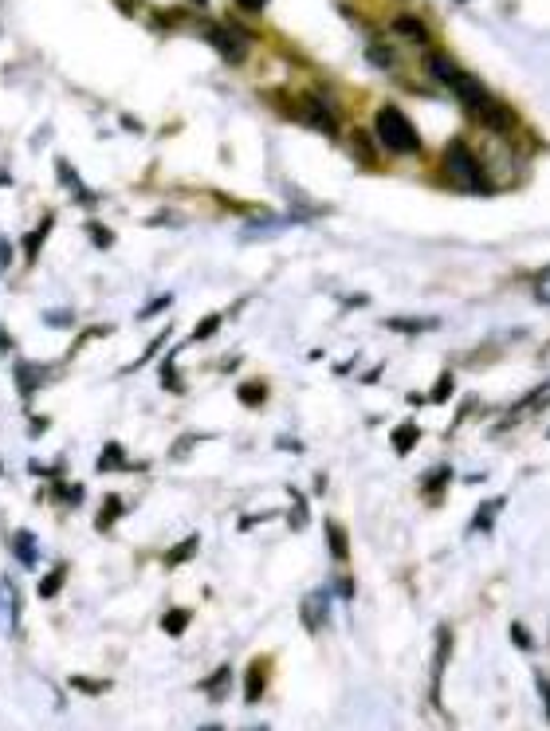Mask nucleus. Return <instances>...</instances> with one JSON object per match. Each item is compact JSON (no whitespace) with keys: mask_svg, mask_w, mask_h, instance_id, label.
<instances>
[{"mask_svg":"<svg viewBox=\"0 0 550 731\" xmlns=\"http://www.w3.org/2000/svg\"><path fill=\"white\" fill-rule=\"evenodd\" d=\"M386 327L401 331V334H417V331H432V327H437V319H389Z\"/></svg>","mask_w":550,"mask_h":731,"instance_id":"obj_9","label":"nucleus"},{"mask_svg":"<svg viewBox=\"0 0 550 731\" xmlns=\"http://www.w3.org/2000/svg\"><path fill=\"white\" fill-rule=\"evenodd\" d=\"M216 327H221V315H209V319H204V323H196L193 339H209V334H216Z\"/></svg>","mask_w":550,"mask_h":731,"instance_id":"obj_21","label":"nucleus"},{"mask_svg":"<svg viewBox=\"0 0 550 731\" xmlns=\"http://www.w3.org/2000/svg\"><path fill=\"white\" fill-rule=\"evenodd\" d=\"M185 626H189V614H185V609H173V614H165L162 618V629H165V634H185Z\"/></svg>","mask_w":550,"mask_h":731,"instance_id":"obj_12","label":"nucleus"},{"mask_svg":"<svg viewBox=\"0 0 550 731\" xmlns=\"http://www.w3.org/2000/svg\"><path fill=\"white\" fill-rule=\"evenodd\" d=\"M397 32H409V36L425 39V28H421V24H417V20H397Z\"/></svg>","mask_w":550,"mask_h":731,"instance_id":"obj_23","label":"nucleus"},{"mask_svg":"<svg viewBox=\"0 0 550 731\" xmlns=\"http://www.w3.org/2000/svg\"><path fill=\"white\" fill-rule=\"evenodd\" d=\"M204 32H209V39L216 44V52H221L224 59H232V63H240L244 59V44L232 32H224V28H204Z\"/></svg>","mask_w":550,"mask_h":731,"instance_id":"obj_6","label":"nucleus"},{"mask_svg":"<svg viewBox=\"0 0 550 731\" xmlns=\"http://www.w3.org/2000/svg\"><path fill=\"white\" fill-rule=\"evenodd\" d=\"M268 0H240V8H248V13H255V8H263Z\"/></svg>","mask_w":550,"mask_h":731,"instance_id":"obj_30","label":"nucleus"},{"mask_svg":"<svg viewBox=\"0 0 550 731\" xmlns=\"http://www.w3.org/2000/svg\"><path fill=\"white\" fill-rule=\"evenodd\" d=\"M511 637H515V645H519V649H530V634H527L523 626H511Z\"/></svg>","mask_w":550,"mask_h":731,"instance_id":"obj_26","label":"nucleus"},{"mask_svg":"<svg viewBox=\"0 0 550 731\" xmlns=\"http://www.w3.org/2000/svg\"><path fill=\"white\" fill-rule=\"evenodd\" d=\"M263 398H268V390H263V385H255V382H248V385L240 390V401H244V405H260Z\"/></svg>","mask_w":550,"mask_h":731,"instance_id":"obj_16","label":"nucleus"},{"mask_svg":"<svg viewBox=\"0 0 550 731\" xmlns=\"http://www.w3.org/2000/svg\"><path fill=\"white\" fill-rule=\"evenodd\" d=\"M12 547H16V559L24 562V567H36V539H32V531H16L12 535Z\"/></svg>","mask_w":550,"mask_h":731,"instance_id":"obj_8","label":"nucleus"},{"mask_svg":"<svg viewBox=\"0 0 550 731\" xmlns=\"http://www.w3.org/2000/svg\"><path fill=\"white\" fill-rule=\"evenodd\" d=\"M373 130H378L381 146L393 154H417L421 150V134L417 126L409 122V114L401 106H381L378 118H373Z\"/></svg>","mask_w":550,"mask_h":731,"instance_id":"obj_1","label":"nucleus"},{"mask_svg":"<svg viewBox=\"0 0 550 731\" xmlns=\"http://www.w3.org/2000/svg\"><path fill=\"white\" fill-rule=\"evenodd\" d=\"M546 291H550L546 275H538V280H535V299H538V303H546Z\"/></svg>","mask_w":550,"mask_h":731,"instance_id":"obj_27","label":"nucleus"},{"mask_svg":"<svg viewBox=\"0 0 550 731\" xmlns=\"http://www.w3.org/2000/svg\"><path fill=\"white\" fill-rule=\"evenodd\" d=\"M122 449H118V444H106V449H103V457H98V468H122Z\"/></svg>","mask_w":550,"mask_h":731,"instance_id":"obj_15","label":"nucleus"},{"mask_svg":"<svg viewBox=\"0 0 550 731\" xmlns=\"http://www.w3.org/2000/svg\"><path fill=\"white\" fill-rule=\"evenodd\" d=\"M47 229H52V216H47V221H44V224H39V229H36L32 236H28V244H24V252H28V260H36V252H39V244H44V240H47Z\"/></svg>","mask_w":550,"mask_h":731,"instance_id":"obj_14","label":"nucleus"},{"mask_svg":"<svg viewBox=\"0 0 550 731\" xmlns=\"http://www.w3.org/2000/svg\"><path fill=\"white\" fill-rule=\"evenodd\" d=\"M20 629V590L12 578H0V634L16 637Z\"/></svg>","mask_w":550,"mask_h":731,"instance_id":"obj_4","label":"nucleus"},{"mask_svg":"<svg viewBox=\"0 0 550 731\" xmlns=\"http://www.w3.org/2000/svg\"><path fill=\"white\" fill-rule=\"evenodd\" d=\"M91 232H95V244H111V232H106L103 224H91Z\"/></svg>","mask_w":550,"mask_h":731,"instance_id":"obj_29","label":"nucleus"},{"mask_svg":"<svg viewBox=\"0 0 550 731\" xmlns=\"http://www.w3.org/2000/svg\"><path fill=\"white\" fill-rule=\"evenodd\" d=\"M232 676V668H221V673H216L212 680H209V685H204V693H209L212 700H221V693H224V680H229Z\"/></svg>","mask_w":550,"mask_h":731,"instance_id":"obj_17","label":"nucleus"},{"mask_svg":"<svg viewBox=\"0 0 550 731\" xmlns=\"http://www.w3.org/2000/svg\"><path fill=\"white\" fill-rule=\"evenodd\" d=\"M327 535H330V550H334V559H346V531H342L338 523H327Z\"/></svg>","mask_w":550,"mask_h":731,"instance_id":"obj_13","label":"nucleus"},{"mask_svg":"<svg viewBox=\"0 0 550 731\" xmlns=\"http://www.w3.org/2000/svg\"><path fill=\"white\" fill-rule=\"evenodd\" d=\"M16 374H20V393H24V398H32V393H36V374L28 370V366H16Z\"/></svg>","mask_w":550,"mask_h":731,"instance_id":"obj_18","label":"nucleus"},{"mask_svg":"<svg viewBox=\"0 0 550 731\" xmlns=\"http://www.w3.org/2000/svg\"><path fill=\"white\" fill-rule=\"evenodd\" d=\"M445 177L464 193L488 189V173H484V165H479V157L468 150V142H452L445 150Z\"/></svg>","mask_w":550,"mask_h":731,"instance_id":"obj_2","label":"nucleus"},{"mask_svg":"<svg viewBox=\"0 0 550 731\" xmlns=\"http://www.w3.org/2000/svg\"><path fill=\"white\" fill-rule=\"evenodd\" d=\"M499 508H504V500H491V503H484V508H479L476 511V527H491V511H499Z\"/></svg>","mask_w":550,"mask_h":731,"instance_id":"obj_22","label":"nucleus"},{"mask_svg":"<svg viewBox=\"0 0 550 731\" xmlns=\"http://www.w3.org/2000/svg\"><path fill=\"white\" fill-rule=\"evenodd\" d=\"M417 437H421V429H417V424H401V429L393 433V449H397V452H409V449H412V441H417Z\"/></svg>","mask_w":550,"mask_h":731,"instance_id":"obj_11","label":"nucleus"},{"mask_svg":"<svg viewBox=\"0 0 550 731\" xmlns=\"http://www.w3.org/2000/svg\"><path fill=\"white\" fill-rule=\"evenodd\" d=\"M299 118H303V122H307V126H314V130H319V134H327V138H334V134H338V118H334V111H330V106L322 103V98H314V95H307V98H303V106H299Z\"/></svg>","mask_w":550,"mask_h":731,"instance_id":"obj_3","label":"nucleus"},{"mask_svg":"<svg viewBox=\"0 0 550 731\" xmlns=\"http://www.w3.org/2000/svg\"><path fill=\"white\" fill-rule=\"evenodd\" d=\"M59 586H63V567L52 570V575H47V582H39V594H44V598H52Z\"/></svg>","mask_w":550,"mask_h":731,"instance_id":"obj_19","label":"nucleus"},{"mask_svg":"<svg viewBox=\"0 0 550 731\" xmlns=\"http://www.w3.org/2000/svg\"><path fill=\"white\" fill-rule=\"evenodd\" d=\"M476 114H479V122H484L488 130H496V134H507L511 126H515V118L507 114V106H499V103H496V98H491V95H488L484 103L476 106Z\"/></svg>","mask_w":550,"mask_h":731,"instance_id":"obj_5","label":"nucleus"},{"mask_svg":"<svg viewBox=\"0 0 550 731\" xmlns=\"http://www.w3.org/2000/svg\"><path fill=\"white\" fill-rule=\"evenodd\" d=\"M307 516H303V500H295V511H291V527H303Z\"/></svg>","mask_w":550,"mask_h":731,"instance_id":"obj_28","label":"nucleus"},{"mask_svg":"<svg viewBox=\"0 0 550 731\" xmlns=\"http://www.w3.org/2000/svg\"><path fill=\"white\" fill-rule=\"evenodd\" d=\"M445 657H448V629H440V649H437V673H432V696H440V673H445Z\"/></svg>","mask_w":550,"mask_h":731,"instance_id":"obj_10","label":"nucleus"},{"mask_svg":"<svg viewBox=\"0 0 550 731\" xmlns=\"http://www.w3.org/2000/svg\"><path fill=\"white\" fill-rule=\"evenodd\" d=\"M448 390H452V374H440V382H437V393H432V401H445V398H448Z\"/></svg>","mask_w":550,"mask_h":731,"instance_id":"obj_24","label":"nucleus"},{"mask_svg":"<svg viewBox=\"0 0 550 731\" xmlns=\"http://www.w3.org/2000/svg\"><path fill=\"white\" fill-rule=\"evenodd\" d=\"M193 550H196V539H185V542H181V550H177V555H170V562H185V559L193 555Z\"/></svg>","mask_w":550,"mask_h":731,"instance_id":"obj_25","label":"nucleus"},{"mask_svg":"<svg viewBox=\"0 0 550 731\" xmlns=\"http://www.w3.org/2000/svg\"><path fill=\"white\" fill-rule=\"evenodd\" d=\"M263 673H268V668H263V660H255V665L248 668V685H244V700H248V704H255L260 693H263V680H268Z\"/></svg>","mask_w":550,"mask_h":731,"instance_id":"obj_7","label":"nucleus"},{"mask_svg":"<svg viewBox=\"0 0 550 731\" xmlns=\"http://www.w3.org/2000/svg\"><path fill=\"white\" fill-rule=\"evenodd\" d=\"M118 508H122V500H118V496L106 500V503H103V519H98V527H111V523L118 519Z\"/></svg>","mask_w":550,"mask_h":731,"instance_id":"obj_20","label":"nucleus"}]
</instances>
